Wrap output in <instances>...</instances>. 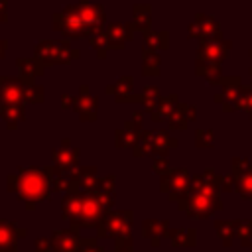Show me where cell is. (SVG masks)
<instances>
[{"label":"cell","mask_w":252,"mask_h":252,"mask_svg":"<svg viewBox=\"0 0 252 252\" xmlns=\"http://www.w3.org/2000/svg\"><path fill=\"white\" fill-rule=\"evenodd\" d=\"M191 35H197L205 41H213V35L219 37V26L213 18L207 16H197L195 24L191 26Z\"/></svg>","instance_id":"18"},{"label":"cell","mask_w":252,"mask_h":252,"mask_svg":"<svg viewBox=\"0 0 252 252\" xmlns=\"http://www.w3.org/2000/svg\"><path fill=\"white\" fill-rule=\"evenodd\" d=\"M18 69H20V77L26 83H33V77L41 75L45 67L35 57H20L18 59Z\"/></svg>","instance_id":"20"},{"label":"cell","mask_w":252,"mask_h":252,"mask_svg":"<svg viewBox=\"0 0 252 252\" xmlns=\"http://www.w3.org/2000/svg\"><path fill=\"white\" fill-rule=\"evenodd\" d=\"M144 73L154 77L159 73V57L152 51V49H146L144 51Z\"/></svg>","instance_id":"28"},{"label":"cell","mask_w":252,"mask_h":252,"mask_svg":"<svg viewBox=\"0 0 252 252\" xmlns=\"http://www.w3.org/2000/svg\"><path fill=\"white\" fill-rule=\"evenodd\" d=\"M24 85L22 77H0V104L2 102H24Z\"/></svg>","instance_id":"12"},{"label":"cell","mask_w":252,"mask_h":252,"mask_svg":"<svg viewBox=\"0 0 252 252\" xmlns=\"http://www.w3.org/2000/svg\"><path fill=\"white\" fill-rule=\"evenodd\" d=\"M53 165L67 177L79 167V150L71 146V140H63L61 148L53 150Z\"/></svg>","instance_id":"8"},{"label":"cell","mask_w":252,"mask_h":252,"mask_svg":"<svg viewBox=\"0 0 252 252\" xmlns=\"http://www.w3.org/2000/svg\"><path fill=\"white\" fill-rule=\"evenodd\" d=\"M250 55H252V53H250Z\"/></svg>","instance_id":"40"},{"label":"cell","mask_w":252,"mask_h":252,"mask_svg":"<svg viewBox=\"0 0 252 252\" xmlns=\"http://www.w3.org/2000/svg\"><path fill=\"white\" fill-rule=\"evenodd\" d=\"M144 39H146V47L148 49H165L167 47V33L165 32H152L146 30L144 32Z\"/></svg>","instance_id":"26"},{"label":"cell","mask_w":252,"mask_h":252,"mask_svg":"<svg viewBox=\"0 0 252 252\" xmlns=\"http://www.w3.org/2000/svg\"><path fill=\"white\" fill-rule=\"evenodd\" d=\"M102 30H104V33H106V37H108L110 47H112V49H122L124 43H126V39H132V37H134V32H132V30H136V26H134V24L110 22V24H106Z\"/></svg>","instance_id":"13"},{"label":"cell","mask_w":252,"mask_h":252,"mask_svg":"<svg viewBox=\"0 0 252 252\" xmlns=\"http://www.w3.org/2000/svg\"><path fill=\"white\" fill-rule=\"evenodd\" d=\"M189 185H191V179L185 169H169L161 175V191L167 193L171 201L183 199Z\"/></svg>","instance_id":"7"},{"label":"cell","mask_w":252,"mask_h":252,"mask_svg":"<svg viewBox=\"0 0 252 252\" xmlns=\"http://www.w3.org/2000/svg\"><path fill=\"white\" fill-rule=\"evenodd\" d=\"M236 222H228V220H217V232H219V236L222 238V242L228 246L230 244V238H232V234L236 232Z\"/></svg>","instance_id":"30"},{"label":"cell","mask_w":252,"mask_h":252,"mask_svg":"<svg viewBox=\"0 0 252 252\" xmlns=\"http://www.w3.org/2000/svg\"><path fill=\"white\" fill-rule=\"evenodd\" d=\"M238 104H240L244 110H248V112L252 110V93H250L248 89H246V91L240 94V98H238Z\"/></svg>","instance_id":"35"},{"label":"cell","mask_w":252,"mask_h":252,"mask_svg":"<svg viewBox=\"0 0 252 252\" xmlns=\"http://www.w3.org/2000/svg\"><path fill=\"white\" fill-rule=\"evenodd\" d=\"M24 100L39 104L43 100V87H39L35 83H26L24 85Z\"/></svg>","instance_id":"29"},{"label":"cell","mask_w":252,"mask_h":252,"mask_svg":"<svg viewBox=\"0 0 252 252\" xmlns=\"http://www.w3.org/2000/svg\"><path fill=\"white\" fill-rule=\"evenodd\" d=\"M51 244L53 252H79L83 246V236H79V228L53 230Z\"/></svg>","instance_id":"9"},{"label":"cell","mask_w":252,"mask_h":252,"mask_svg":"<svg viewBox=\"0 0 252 252\" xmlns=\"http://www.w3.org/2000/svg\"><path fill=\"white\" fill-rule=\"evenodd\" d=\"M230 45L228 43H213V41H203L199 47V61L205 63H219L228 55Z\"/></svg>","instance_id":"17"},{"label":"cell","mask_w":252,"mask_h":252,"mask_svg":"<svg viewBox=\"0 0 252 252\" xmlns=\"http://www.w3.org/2000/svg\"><path fill=\"white\" fill-rule=\"evenodd\" d=\"M226 177H219L211 169L199 177H193L185 197L177 201V207L185 211L191 219L209 217L213 211H219L222 207L219 199V189L220 185L226 187Z\"/></svg>","instance_id":"2"},{"label":"cell","mask_w":252,"mask_h":252,"mask_svg":"<svg viewBox=\"0 0 252 252\" xmlns=\"http://www.w3.org/2000/svg\"><path fill=\"white\" fill-rule=\"evenodd\" d=\"M232 181L234 187L238 189V193L246 199H252V167L242 161V159H234V169H232Z\"/></svg>","instance_id":"14"},{"label":"cell","mask_w":252,"mask_h":252,"mask_svg":"<svg viewBox=\"0 0 252 252\" xmlns=\"http://www.w3.org/2000/svg\"><path fill=\"white\" fill-rule=\"evenodd\" d=\"M104 24V8L79 0V4L67 6L63 12L53 14V28L65 37H89Z\"/></svg>","instance_id":"4"},{"label":"cell","mask_w":252,"mask_h":252,"mask_svg":"<svg viewBox=\"0 0 252 252\" xmlns=\"http://www.w3.org/2000/svg\"><path fill=\"white\" fill-rule=\"evenodd\" d=\"M6 49H8V41L6 39H0V59L6 55Z\"/></svg>","instance_id":"38"},{"label":"cell","mask_w":252,"mask_h":252,"mask_svg":"<svg viewBox=\"0 0 252 252\" xmlns=\"http://www.w3.org/2000/svg\"><path fill=\"white\" fill-rule=\"evenodd\" d=\"M134 222V213L132 211H106L102 219L98 220L96 228V238H116L122 234H128Z\"/></svg>","instance_id":"6"},{"label":"cell","mask_w":252,"mask_h":252,"mask_svg":"<svg viewBox=\"0 0 252 252\" xmlns=\"http://www.w3.org/2000/svg\"><path fill=\"white\" fill-rule=\"evenodd\" d=\"M114 203V175L102 177L96 189L67 191L61 201V217L71 220V228L96 226Z\"/></svg>","instance_id":"1"},{"label":"cell","mask_w":252,"mask_h":252,"mask_svg":"<svg viewBox=\"0 0 252 252\" xmlns=\"http://www.w3.org/2000/svg\"><path fill=\"white\" fill-rule=\"evenodd\" d=\"M142 134V114H136L122 130L116 132V148H134Z\"/></svg>","instance_id":"15"},{"label":"cell","mask_w":252,"mask_h":252,"mask_svg":"<svg viewBox=\"0 0 252 252\" xmlns=\"http://www.w3.org/2000/svg\"><path fill=\"white\" fill-rule=\"evenodd\" d=\"M169 232V222L165 219H146L142 222V234L150 240L152 246H159L161 238Z\"/></svg>","instance_id":"16"},{"label":"cell","mask_w":252,"mask_h":252,"mask_svg":"<svg viewBox=\"0 0 252 252\" xmlns=\"http://www.w3.org/2000/svg\"><path fill=\"white\" fill-rule=\"evenodd\" d=\"M51 250H53L51 238H45V236H39V238H35V246H33V252H51Z\"/></svg>","instance_id":"33"},{"label":"cell","mask_w":252,"mask_h":252,"mask_svg":"<svg viewBox=\"0 0 252 252\" xmlns=\"http://www.w3.org/2000/svg\"><path fill=\"white\" fill-rule=\"evenodd\" d=\"M126 250H134V240L130 232L114 238V252H126Z\"/></svg>","instance_id":"31"},{"label":"cell","mask_w":252,"mask_h":252,"mask_svg":"<svg viewBox=\"0 0 252 252\" xmlns=\"http://www.w3.org/2000/svg\"><path fill=\"white\" fill-rule=\"evenodd\" d=\"M6 6H8V2H6V0H0V22H6V20H8V16H6Z\"/></svg>","instance_id":"37"},{"label":"cell","mask_w":252,"mask_h":252,"mask_svg":"<svg viewBox=\"0 0 252 252\" xmlns=\"http://www.w3.org/2000/svg\"><path fill=\"white\" fill-rule=\"evenodd\" d=\"M150 22H152V18H150V6H134V26H136V30H140V32H146V30H150Z\"/></svg>","instance_id":"25"},{"label":"cell","mask_w":252,"mask_h":252,"mask_svg":"<svg viewBox=\"0 0 252 252\" xmlns=\"http://www.w3.org/2000/svg\"><path fill=\"white\" fill-rule=\"evenodd\" d=\"M79 252H104L102 246H98V240L93 236H83V246Z\"/></svg>","instance_id":"32"},{"label":"cell","mask_w":252,"mask_h":252,"mask_svg":"<svg viewBox=\"0 0 252 252\" xmlns=\"http://www.w3.org/2000/svg\"><path fill=\"white\" fill-rule=\"evenodd\" d=\"M0 116L6 122V126L10 130H14L18 126V122H22L26 118L24 102H2L0 104Z\"/></svg>","instance_id":"19"},{"label":"cell","mask_w":252,"mask_h":252,"mask_svg":"<svg viewBox=\"0 0 252 252\" xmlns=\"http://www.w3.org/2000/svg\"><path fill=\"white\" fill-rule=\"evenodd\" d=\"M81 93L83 94L73 96L69 100V108H73L83 120H96V106H98L96 98L93 94H89V87L87 85L81 87Z\"/></svg>","instance_id":"10"},{"label":"cell","mask_w":252,"mask_h":252,"mask_svg":"<svg viewBox=\"0 0 252 252\" xmlns=\"http://www.w3.org/2000/svg\"><path fill=\"white\" fill-rule=\"evenodd\" d=\"M195 138H197V146H199V148H211V146H213V134H211V132L199 130Z\"/></svg>","instance_id":"34"},{"label":"cell","mask_w":252,"mask_h":252,"mask_svg":"<svg viewBox=\"0 0 252 252\" xmlns=\"http://www.w3.org/2000/svg\"><path fill=\"white\" fill-rule=\"evenodd\" d=\"M28 232L16 222L0 219V252H18V238H24Z\"/></svg>","instance_id":"11"},{"label":"cell","mask_w":252,"mask_h":252,"mask_svg":"<svg viewBox=\"0 0 252 252\" xmlns=\"http://www.w3.org/2000/svg\"><path fill=\"white\" fill-rule=\"evenodd\" d=\"M132 87H134L132 77H120L114 85H108V87H106V93L114 94L116 102H126L128 94H132Z\"/></svg>","instance_id":"22"},{"label":"cell","mask_w":252,"mask_h":252,"mask_svg":"<svg viewBox=\"0 0 252 252\" xmlns=\"http://www.w3.org/2000/svg\"><path fill=\"white\" fill-rule=\"evenodd\" d=\"M33 57L43 65H67L73 59L79 57V51L69 45V41H53V39H41L35 43Z\"/></svg>","instance_id":"5"},{"label":"cell","mask_w":252,"mask_h":252,"mask_svg":"<svg viewBox=\"0 0 252 252\" xmlns=\"http://www.w3.org/2000/svg\"><path fill=\"white\" fill-rule=\"evenodd\" d=\"M154 171H156V173H159V175H163L165 171H169V167H167V161H165V158H158V159L154 161Z\"/></svg>","instance_id":"36"},{"label":"cell","mask_w":252,"mask_h":252,"mask_svg":"<svg viewBox=\"0 0 252 252\" xmlns=\"http://www.w3.org/2000/svg\"><path fill=\"white\" fill-rule=\"evenodd\" d=\"M167 236L173 246H195V240H197L195 230L191 228H173L167 232Z\"/></svg>","instance_id":"23"},{"label":"cell","mask_w":252,"mask_h":252,"mask_svg":"<svg viewBox=\"0 0 252 252\" xmlns=\"http://www.w3.org/2000/svg\"><path fill=\"white\" fill-rule=\"evenodd\" d=\"M8 191L26 203V209L32 211L35 203L47 201L53 189V165L49 167H20L16 173L8 175Z\"/></svg>","instance_id":"3"},{"label":"cell","mask_w":252,"mask_h":252,"mask_svg":"<svg viewBox=\"0 0 252 252\" xmlns=\"http://www.w3.org/2000/svg\"><path fill=\"white\" fill-rule=\"evenodd\" d=\"M193 110H195V108L189 106V104H177L175 110H173V114L167 118L169 128H171V130H183V128L187 126V122L195 116Z\"/></svg>","instance_id":"21"},{"label":"cell","mask_w":252,"mask_h":252,"mask_svg":"<svg viewBox=\"0 0 252 252\" xmlns=\"http://www.w3.org/2000/svg\"><path fill=\"white\" fill-rule=\"evenodd\" d=\"M175 106H177V96H175V94H171V96H167V98H161L159 104L156 106V110H152V118H154V120L169 118V116L173 114Z\"/></svg>","instance_id":"24"},{"label":"cell","mask_w":252,"mask_h":252,"mask_svg":"<svg viewBox=\"0 0 252 252\" xmlns=\"http://www.w3.org/2000/svg\"><path fill=\"white\" fill-rule=\"evenodd\" d=\"M89 41H91V45L96 49L98 57H106V49H110V43H108V37H106V33H104L102 28L96 30L94 33H91V35H89Z\"/></svg>","instance_id":"27"},{"label":"cell","mask_w":252,"mask_h":252,"mask_svg":"<svg viewBox=\"0 0 252 252\" xmlns=\"http://www.w3.org/2000/svg\"><path fill=\"white\" fill-rule=\"evenodd\" d=\"M126 252H134V250H126Z\"/></svg>","instance_id":"39"}]
</instances>
